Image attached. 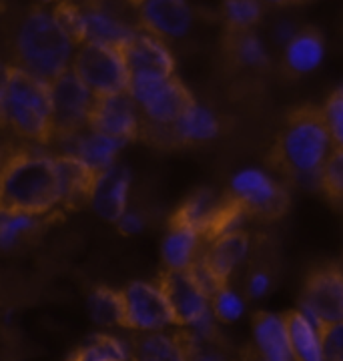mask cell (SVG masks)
<instances>
[{"mask_svg": "<svg viewBox=\"0 0 343 361\" xmlns=\"http://www.w3.org/2000/svg\"><path fill=\"white\" fill-rule=\"evenodd\" d=\"M187 361H231L227 360L219 349L213 348V343H205L193 334L189 345V360Z\"/></svg>", "mask_w": 343, "mask_h": 361, "instance_id": "e575fe53", "label": "cell"}, {"mask_svg": "<svg viewBox=\"0 0 343 361\" xmlns=\"http://www.w3.org/2000/svg\"><path fill=\"white\" fill-rule=\"evenodd\" d=\"M0 135H2V133H0ZM16 147H18L16 142H8V141H2V139H0V165L4 163V159L11 155Z\"/></svg>", "mask_w": 343, "mask_h": 361, "instance_id": "60d3db41", "label": "cell"}, {"mask_svg": "<svg viewBox=\"0 0 343 361\" xmlns=\"http://www.w3.org/2000/svg\"><path fill=\"white\" fill-rule=\"evenodd\" d=\"M4 90H6V63L0 59V133H6V118H4Z\"/></svg>", "mask_w": 343, "mask_h": 361, "instance_id": "74e56055", "label": "cell"}, {"mask_svg": "<svg viewBox=\"0 0 343 361\" xmlns=\"http://www.w3.org/2000/svg\"><path fill=\"white\" fill-rule=\"evenodd\" d=\"M116 2L119 0H80L78 2L83 18H85V26H87V42L123 51V47L135 32V26L125 23V18L114 6Z\"/></svg>", "mask_w": 343, "mask_h": 361, "instance_id": "4fadbf2b", "label": "cell"}, {"mask_svg": "<svg viewBox=\"0 0 343 361\" xmlns=\"http://www.w3.org/2000/svg\"><path fill=\"white\" fill-rule=\"evenodd\" d=\"M75 51L76 47L64 35L52 13L42 6L28 8L11 37V65L49 85L71 68Z\"/></svg>", "mask_w": 343, "mask_h": 361, "instance_id": "3957f363", "label": "cell"}, {"mask_svg": "<svg viewBox=\"0 0 343 361\" xmlns=\"http://www.w3.org/2000/svg\"><path fill=\"white\" fill-rule=\"evenodd\" d=\"M59 171H61V180H63V203L61 211H76L80 207L89 205L95 197L99 179L104 171H97L90 167L89 163L80 161L78 157L73 155H56Z\"/></svg>", "mask_w": 343, "mask_h": 361, "instance_id": "ac0fdd59", "label": "cell"}, {"mask_svg": "<svg viewBox=\"0 0 343 361\" xmlns=\"http://www.w3.org/2000/svg\"><path fill=\"white\" fill-rule=\"evenodd\" d=\"M321 109H323V116L330 129L331 141L335 147L343 149V87L333 90Z\"/></svg>", "mask_w": 343, "mask_h": 361, "instance_id": "d6a6232c", "label": "cell"}, {"mask_svg": "<svg viewBox=\"0 0 343 361\" xmlns=\"http://www.w3.org/2000/svg\"><path fill=\"white\" fill-rule=\"evenodd\" d=\"M71 71L92 92V97H111L128 92L131 73L123 51L119 49L90 42L80 44L75 51Z\"/></svg>", "mask_w": 343, "mask_h": 361, "instance_id": "52a82bcc", "label": "cell"}, {"mask_svg": "<svg viewBox=\"0 0 343 361\" xmlns=\"http://www.w3.org/2000/svg\"><path fill=\"white\" fill-rule=\"evenodd\" d=\"M231 361H263V357L257 353V349L253 345H245L237 351V355Z\"/></svg>", "mask_w": 343, "mask_h": 361, "instance_id": "ab89813d", "label": "cell"}, {"mask_svg": "<svg viewBox=\"0 0 343 361\" xmlns=\"http://www.w3.org/2000/svg\"><path fill=\"white\" fill-rule=\"evenodd\" d=\"M193 331L173 327L171 331H133L128 337V361H187Z\"/></svg>", "mask_w": 343, "mask_h": 361, "instance_id": "5bb4252c", "label": "cell"}, {"mask_svg": "<svg viewBox=\"0 0 343 361\" xmlns=\"http://www.w3.org/2000/svg\"><path fill=\"white\" fill-rule=\"evenodd\" d=\"M128 94L137 104L140 118L159 127L173 125L189 106L197 103L193 92L177 75H131Z\"/></svg>", "mask_w": 343, "mask_h": 361, "instance_id": "5b68a950", "label": "cell"}, {"mask_svg": "<svg viewBox=\"0 0 343 361\" xmlns=\"http://www.w3.org/2000/svg\"><path fill=\"white\" fill-rule=\"evenodd\" d=\"M325 361H343V323L325 325L319 329Z\"/></svg>", "mask_w": 343, "mask_h": 361, "instance_id": "836d02e7", "label": "cell"}, {"mask_svg": "<svg viewBox=\"0 0 343 361\" xmlns=\"http://www.w3.org/2000/svg\"><path fill=\"white\" fill-rule=\"evenodd\" d=\"M223 51L235 66L245 68H263L267 66V52L263 42L253 30H233L225 28Z\"/></svg>", "mask_w": 343, "mask_h": 361, "instance_id": "d4e9b609", "label": "cell"}, {"mask_svg": "<svg viewBox=\"0 0 343 361\" xmlns=\"http://www.w3.org/2000/svg\"><path fill=\"white\" fill-rule=\"evenodd\" d=\"M283 322L289 337L293 360L295 361H325L323 345L318 327L305 317L299 310L283 313Z\"/></svg>", "mask_w": 343, "mask_h": 361, "instance_id": "603a6c76", "label": "cell"}, {"mask_svg": "<svg viewBox=\"0 0 343 361\" xmlns=\"http://www.w3.org/2000/svg\"><path fill=\"white\" fill-rule=\"evenodd\" d=\"M128 187H131V177L128 171L123 167L107 169L99 179L95 197L90 205L109 223H116L127 211Z\"/></svg>", "mask_w": 343, "mask_h": 361, "instance_id": "ffe728a7", "label": "cell"}, {"mask_svg": "<svg viewBox=\"0 0 343 361\" xmlns=\"http://www.w3.org/2000/svg\"><path fill=\"white\" fill-rule=\"evenodd\" d=\"M47 217L0 213V249L2 251L14 249L18 243H23L25 239L32 237L35 233H38L44 227Z\"/></svg>", "mask_w": 343, "mask_h": 361, "instance_id": "4316f807", "label": "cell"}, {"mask_svg": "<svg viewBox=\"0 0 343 361\" xmlns=\"http://www.w3.org/2000/svg\"><path fill=\"white\" fill-rule=\"evenodd\" d=\"M114 225H116L119 233H123V235H137V233L145 229V221L135 211H125L123 217L116 221Z\"/></svg>", "mask_w": 343, "mask_h": 361, "instance_id": "d590c367", "label": "cell"}, {"mask_svg": "<svg viewBox=\"0 0 343 361\" xmlns=\"http://www.w3.org/2000/svg\"><path fill=\"white\" fill-rule=\"evenodd\" d=\"M269 2H275V4H287V2H293V0H269Z\"/></svg>", "mask_w": 343, "mask_h": 361, "instance_id": "ee69618b", "label": "cell"}, {"mask_svg": "<svg viewBox=\"0 0 343 361\" xmlns=\"http://www.w3.org/2000/svg\"><path fill=\"white\" fill-rule=\"evenodd\" d=\"M6 11V0H0V14H4Z\"/></svg>", "mask_w": 343, "mask_h": 361, "instance_id": "7bdbcfd3", "label": "cell"}, {"mask_svg": "<svg viewBox=\"0 0 343 361\" xmlns=\"http://www.w3.org/2000/svg\"><path fill=\"white\" fill-rule=\"evenodd\" d=\"M249 249H251L249 233L237 229V231L225 233V235L217 237L215 241L207 243L201 257H199V263L203 265L207 273L213 277L217 287L221 289V287L229 285L233 271L247 259Z\"/></svg>", "mask_w": 343, "mask_h": 361, "instance_id": "2e32d148", "label": "cell"}, {"mask_svg": "<svg viewBox=\"0 0 343 361\" xmlns=\"http://www.w3.org/2000/svg\"><path fill=\"white\" fill-rule=\"evenodd\" d=\"M51 99L54 135L52 142H61L87 129L92 92L80 82V78L71 68L51 85Z\"/></svg>", "mask_w": 343, "mask_h": 361, "instance_id": "8fae6325", "label": "cell"}, {"mask_svg": "<svg viewBox=\"0 0 343 361\" xmlns=\"http://www.w3.org/2000/svg\"><path fill=\"white\" fill-rule=\"evenodd\" d=\"M66 361H128L127 341L107 334H97L83 348L73 351Z\"/></svg>", "mask_w": 343, "mask_h": 361, "instance_id": "484cf974", "label": "cell"}, {"mask_svg": "<svg viewBox=\"0 0 343 361\" xmlns=\"http://www.w3.org/2000/svg\"><path fill=\"white\" fill-rule=\"evenodd\" d=\"M119 2H123V4H128V6H133V8H139L140 4H143V0H119Z\"/></svg>", "mask_w": 343, "mask_h": 361, "instance_id": "b9f144b4", "label": "cell"}, {"mask_svg": "<svg viewBox=\"0 0 343 361\" xmlns=\"http://www.w3.org/2000/svg\"><path fill=\"white\" fill-rule=\"evenodd\" d=\"M87 129L121 142L140 137V113L128 92L111 97H92Z\"/></svg>", "mask_w": 343, "mask_h": 361, "instance_id": "7c38bea8", "label": "cell"}, {"mask_svg": "<svg viewBox=\"0 0 343 361\" xmlns=\"http://www.w3.org/2000/svg\"><path fill=\"white\" fill-rule=\"evenodd\" d=\"M319 187L331 199H343V149L333 147L319 173Z\"/></svg>", "mask_w": 343, "mask_h": 361, "instance_id": "4dcf8cb0", "label": "cell"}, {"mask_svg": "<svg viewBox=\"0 0 343 361\" xmlns=\"http://www.w3.org/2000/svg\"><path fill=\"white\" fill-rule=\"evenodd\" d=\"M221 6L227 28L233 30H253L263 16L261 0H223Z\"/></svg>", "mask_w": 343, "mask_h": 361, "instance_id": "f1b7e54d", "label": "cell"}, {"mask_svg": "<svg viewBox=\"0 0 343 361\" xmlns=\"http://www.w3.org/2000/svg\"><path fill=\"white\" fill-rule=\"evenodd\" d=\"M4 118L6 130L18 141L38 147L52 145L51 85L6 63Z\"/></svg>", "mask_w": 343, "mask_h": 361, "instance_id": "277c9868", "label": "cell"}, {"mask_svg": "<svg viewBox=\"0 0 343 361\" xmlns=\"http://www.w3.org/2000/svg\"><path fill=\"white\" fill-rule=\"evenodd\" d=\"M333 147L323 109L305 104L287 115L271 147L269 163L287 179L319 185V173Z\"/></svg>", "mask_w": 343, "mask_h": 361, "instance_id": "7a4b0ae2", "label": "cell"}, {"mask_svg": "<svg viewBox=\"0 0 343 361\" xmlns=\"http://www.w3.org/2000/svg\"><path fill=\"white\" fill-rule=\"evenodd\" d=\"M119 327L128 331H159L175 327V315L157 281H135L119 289Z\"/></svg>", "mask_w": 343, "mask_h": 361, "instance_id": "ba28073f", "label": "cell"}, {"mask_svg": "<svg viewBox=\"0 0 343 361\" xmlns=\"http://www.w3.org/2000/svg\"><path fill=\"white\" fill-rule=\"evenodd\" d=\"M89 307L92 313V319L102 325H119V289H111L99 285L92 289L89 297Z\"/></svg>", "mask_w": 343, "mask_h": 361, "instance_id": "f546056e", "label": "cell"}, {"mask_svg": "<svg viewBox=\"0 0 343 361\" xmlns=\"http://www.w3.org/2000/svg\"><path fill=\"white\" fill-rule=\"evenodd\" d=\"M271 289V277L267 271H253L251 277H249V283H247V291L253 299L263 297Z\"/></svg>", "mask_w": 343, "mask_h": 361, "instance_id": "8d00e7d4", "label": "cell"}, {"mask_svg": "<svg viewBox=\"0 0 343 361\" xmlns=\"http://www.w3.org/2000/svg\"><path fill=\"white\" fill-rule=\"evenodd\" d=\"M253 348L263 361H295L283 315L257 311L253 315Z\"/></svg>", "mask_w": 343, "mask_h": 361, "instance_id": "44dd1931", "label": "cell"}, {"mask_svg": "<svg viewBox=\"0 0 343 361\" xmlns=\"http://www.w3.org/2000/svg\"><path fill=\"white\" fill-rule=\"evenodd\" d=\"M203 239L197 231L181 225H169L161 255L165 261V269L171 271H187L201 257L205 249Z\"/></svg>", "mask_w": 343, "mask_h": 361, "instance_id": "7402d4cb", "label": "cell"}, {"mask_svg": "<svg viewBox=\"0 0 343 361\" xmlns=\"http://www.w3.org/2000/svg\"><path fill=\"white\" fill-rule=\"evenodd\" d=\"M51 13L76 49L87 42V26H85V18H83L78 2H75V0H59Z\"/></svg>", "mask_w": 343, "mask_h": 361, "instance_id": "83f0119b", "label": "cell"}, {"mask_svg": "<svg viewBox=\"0 0 343 361\" xmlns=\"http://www.w3.org/2000/svg\"><path fill=\"white\" fill-rule=\"evenodd\" d=\"M299 311L318 327L343 323V267L323 265L315 269L303 285Z\"/></svg>", "mask_w": 343, "mask_h": 361, "instance_id": "30bf717a", "label": "cell"}, {"mask_svg": "<svg viewBox=\"0 0 343 361\" xmlns=\"http://www.w3.org/2000/svg\"><path fill=\"white\" fill-rule=\"evenodd\" d=\"M293 2H297V0H293Z\"/></svg>", "mask_w": 343, "mask_h": 361, "instance_id": "f6af8a7d", "label": "cell"}, {"mask_svg": "<svg viewBox=\"0 0 343 361\" xmlns=\"http://www.w3.org/2000/svg\"><path fill=\"white\" fill-rule=\"evenodd\" d=\"M139 25L159 39H181L189 32L193 13L187 0H143Z\"/></svg>", "mask_w": 343, "mask_h": 361, "instance_id": "e0dca14e", "label": "cell"}, {"mask_svg": "<svg viewBox=\"0 0 343 361\" xmlns=\"http://www.w3.org/2000/svg\"><path fill=\"white\" fill-rule=\"evenodd\" d=\"M295 32L297 30H295V26L291 23H281V25L273 28V40L279 42V44H287L295 37Z\"/></svg>", "mask_w": 343, "mask_h": 361, "instance_id": "f35d334b", "label": "cell"}, {"mask_svg": "<svg viewBox=\"0 0 343 361\" xmlns=\"http://www.w3.org/2000/svg\"><path fill=\"white\" fill-rule=\"evenodd\" d=\"M243 299L229 285L221 287L215 295L211 297V311L215 315L217 322L221 323H233L237 322L243 315Z\"/></svg>", "mask_w": 343, "mask_h": 361, "instance_id": "1f68e13d", "label": "cell"}, {"mask_svg": "<svg viewBox=\"0 0 343 361\" xmlns=\"http://www.w3.org/2000/svg\"><path fill=\"white\" fill-rule=\"evenodd\" d=\"M123 56L131 75H175V56L169 51L165 40L135 26L133 37L123 47Z\"/></svg>", "mask_w": 343, "mask_h": 361, "instance_id": "9a60e30c", "label": "cell"}, {"mask_svg": "<svg viewBox=\"0 0 343 361\" xmlns=\"http://www.w3.org/2000/svg\"><path fill=\"white\" fill-rule=\"evenodd\" d=\"M245 209L247 219L275 221L283 217L289 209L287 189L273 180L261 169H243L229 185L227 191Z\"/></svg>", "mask_w": 343, "mask_h": 361, "instance_id": "9c48e42d", "label": "cell"}, {"mask_svg": "<svg viewBox=\"0 0 343 361\" xmlns=\"http://www.w3.org/2000/svg\"><path fill=\"white\" fill-rule=\"evenodd\" d=\"M155 281L165 293L177 327H189L197 336H209L215 331L217 319L211 311V297L189 271L163 269Z\"/></svg>", "mask_w": 343, "mask_h": 361, "instance_id": "8992f818", "label": "cell"}, {"mask_svg": "<svg viewBox=\"0 0 343 361\" xmlns=\"http://www.w3.org/2000/svg\"><path fill=\"white\" fill-rule=\"evenodd\" d=\"M59 145L64 147V155L78 157L80 161L89 163L90 167H95L97 171H107V169L114 167L116 155L125 147V142L114 141V139H109V137L92 133L89 129L76 133Z\"/></svg>", "mask_w": 343, "mask_h": 361, "instance_id": "d6986e66", "label": "cell"}, {"mask_svg": "<svg viewBox=\"0 0 343 361\" xmlns=\"http://www.w3.org/2000/svg\"><path fill=\"white\" fill-rule=\"evenodd\" d=\"M325 42L321 32L315 28L297 30L287 44H285V68L293 75H305L318 68L323 61Z\"/></svg>", "mask_w": 343, "mask_h": 361, "instance_id": "cb8c5ba5", "label": "cell"}, {"mask_svg": "<svg viewBox=\"0 0 343 361\" xmlns=\"http://www.w3.org/2000/svg\"><path fill=\"white\" fill-rule=\"evenodd\" d=\"M63 180L56 155L18 145L0 165V213L47 217L61 211Z\"/></svg>", "mask_w": 343, "mask_h": 361, "instance_id": "6da1fadb", "label": "cell"}]
</instances>
